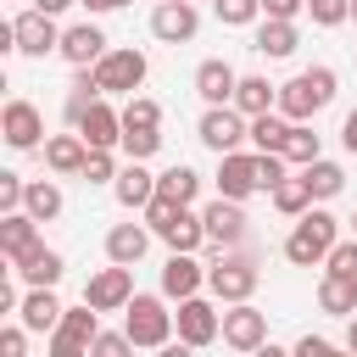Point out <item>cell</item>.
Instances as JSON below:
<instances>
[{"label": "cell", "mask_w": 357, "mask_h": 357, "mask_svg": "<svg viewBox=\"0 0 357 357\" xmlns=\"http://www.w3.org/2000/svg\"><path fill=\"white\" fill-rule=\"evenodd\" d=\"M335 100V73L329 67H307V73H296L284 89H279V112L290 117V123H307L312 112H324Z\"/></svg>", "instance_id": "obj_1"}, {"label": "cell", "mask_w": 357, "mask_h": 357, "mask_svg": "<svg viewBox=\"0 0 357 357\" xmlns=\"http://www.w3.org/2000/svg\"><path fill=\"white\" fill-rule=\"evenodd\" d=\"M335 234H340V223H335L329 212H301L296 234L284 240V257H290L296 268H312V262H324V257H329Z\"/></svg>", "instance_id": "obj_2"}, {"label": "cell", "mask_w": 357, "mask_h": 357, "mask_svg": "<svg viewBox=\"0 0 357 357\" xmlns=\"http://www.w3.org/2000/svg\"><path fill=\"white\" fill-rule=\"evenodd\" d=\"M123 312H128L123 329H128L134 346H167V335H173V312H167L156 296H134Z\"/></svg>", "instance_id": "obj_3"}, {"label": "cell", "mask_w": 357, "mask_h": 357, "mask_svg": "<svg viewBox=\"0 0 357 357\" xmlns=\"http://www.w3.org/2000/svg\"><path fill=\"white\" fill-rule=\"evenodd\" d=\"M84 301H89L95 312H117V307H128V301H134V268H128V262L100 268V273L84 284Z\"/></svg>", "instance_id": "obj_4"}, {"label": "cell", "mask_w": 357, "mask_h": 357, "mask_svg": "<svg viewBox=\"0 0 357 357\" xmlns=\"http://www.w3.org/2000/svg\"><path fill=\"white\" fill-rule=\"evenodd\" d=\"M95 78H100L106 95H134V89L145 84V56H139V50H106V56L95 61Z\"/></svg>", "instance_id": "obj_5"}, {"label": "cell", "mask_w": 357, "mask_h": 357, "mask_svg": "<svg viewBox=\"0 0 357 357\" xmlns=\"http://www.w3.org/2000/svg\"><path fill=\"white\" fill-rule=\"evenodd\" d=\"M206 284H212L218 301H245V296L257 290V262H251V257H218V262L206 268Z\"/></svg>", "instance_id": "obj_6"}, {"label": "cell", "mask_w": 357, "mask_h": 357, "mask_svg": "<svg viewBox=\"0 0 357 357\" xmlns=\"http://www.w3.org/2000/svg\"><path fill=\"white\" fill-rule=\"evenodd\" d=\"M240 139H251V128H245V112L234 106H212L206 117H201V145H212L218 156H229V151H240Z\"/></svg>", "instance_id": "obj_7"}, {"label": "cell", "mask_w": 357, "mask_h": 357, "mask_svg": "<svg viewBox=\"0 0 357 357\" xmlns=\"http://www.w3.org/2000/svg\"><path fill=\"white\" fill-rule=\"evenodd\" d=\"M218 335H223V318L212 312V301L184 296L178 301V346H212Z\"/></svg>", "instance_id": "obj_8"}, {"label": "cell", "mask_w": 357, "mask_h": 357, "mask_svg": "<svg viewBox=\"0 0 357 357\" xmlns=\"http://www.w3.org/2000/svg\"><path fill=\"white\" fill-rule=\"evenodd\" d=\"M223 340L234 351H262L268 346V312H257L251 301H234V312H223Z\"/></svg>", "instance_id": "obj_9"}, {"label": "cell", "mask_w": 357, "mask_h": 357, "mask_svg": "<svg viewBox=\"0 0 357 357\" xmlns=\"http://www.w3.org/2000/svg\"><path fill=\"white\" fill-rule=\"evenodd\" d=\"M95 307L84 301L78 312H61V324H56V335H50V357H78V351H89L95 346Z\"/></svg>", "instance_id": "obj_10"}, {"label": "cell", "mask_w": 357, "mask_h": 357, "mask_svg": "<svg viewBox=\"0 0 357 357\" xmlns=\"http://www.w3.org/2000/svg\"><path fill=\"white\" fill-rule=\"evenodd\" d=\"M201 223H206V240H212V245H240V240H245V212H240L234 195H218V201L201 212Z\"/></svg>", "instance_id": "obj_11"}, {"label": "cell", "mask_w": 357, "mask_h": 357, "mask_svg": "<svg viewBox=\"0 0 357 357\" xmlns=\"http://www.w3.org/2000/svg\"><path fill=\"white\" fill-rule=\"evenodd\" d=\"M195 6L190 0H162L156 11H151V33L156 39H167V45H184V39H195Z\"/></svg>", "instance_id": "obj_12"}, {"label": "cell", "mask_w": 357, "mask_h": 357, "mask_svg": "<svg viewBox=\"0 0 357 357\" xmlns=\"http://www.w3.org/2000/svg\"><path fill=\"white\" fill-rule=\"evenodd\" d=\"M11 28H17V50H22V56H45V50H61V33H56L50 11H39V6H33V11H22Z\"/></svg>", "instance_id": "obj_13"}, {"label": "cell", "mask_w": 357, "mask_h": 357, "mask_svg": "<svg viewBox=\"0 0 357 357\" xmlns=\"http://www.w3.org/2000/svg\"><path fill=\"white\" fill-rule=\"evenodd\" d=\"M0 128H6V145H11V151H33V145H39V134H45V117H39V106L11 100V106H6V117H0Z\"/></svg>", "instance_id": "obj_14"}, {"label": "cell", "mask_w": 357, "mask_h": 357, "mask_svg": "<svg viewBox=\"0 0 357 357\" xmlns=\"http://www.w3.org/2000/svg\"><path fill=\"white\" fill-rule=\"evenodd\" d=\"M73 128H78V134H84L89 145H106V151H112V145H123V112H112L106 100L84 106V117H78Z\"/></svg>", "instance_id": "obj_15"}, {"label": "cell", "mask_w": 357, "mask_h": 357, "mask_svg": "<svg viewBox=\"0 0 357 357\" xmlns=\"http://www.w3.org/2000/svg\"><path fill=\"white\" fill-rule=\"evenodd\" d=\"M61 56H67L73 67H95V61L106 56V33H100L95 22H78V28L61 33Z\"/></svg>", "instance_id": "obj_16"}, {"label": "cell", "mask_w": 357, "mask_h": 357, "mask_svg": "<svg viewBox=\"0 0 357 357\" xmlns=\"http://www.w3.org/2000/svg\"><path fill=\"white\" fill-rule=\"evenodd\" d=\"M234 89H240V78H234V67H229V61H201V67H195V95H201L206 106L234 100Z\"/></svg>", "instance_id": "obj_17"}, {"label": "cell", "mask_w": 357, "mask_h": 357, "mask_svg": "<svg viewBox=\"0 0 357 357\" xmlns=\"http://www.w3.org/2000/svg\"><path fill=\"white\" fill-rule=\"evenodd\" d=\"M218 190H223V195H234V201H245L251 190H262V184H257V156L229 151V156H223V167H218Z\"/></svg>", "instance_id": "obj_18"}, {"label": "cell", "mask_w": 357, "mask_h": 357, "mask_svg": "<svg viewBox=\"0 0 357 357\" xmlns=\"http://www.w3.org/2000/svg\"><path fill=\"white\" fill-rule=\"evenodd\" d=\"M33 212L22 206V212H6V223H0V251H6V262H22L33 245H39V234H33Z\"/></svg>", "instance_id": "obj_19"}, {"label": "cell", "mask_w": 357, "mask_h": 357, "mask_svg": "<svg viewBox=\"0 0 357 357\" xmlns=\"http://www.w3.org/2000/svg\"><path fill=\"white\" fill-rule=\"evenodd\" d=\"M195 290H201V262H195L190 251H173V257L162 262V296L184 301V296H195Z\"/></svg>", "instance_id": "obj_20"}, {"label": "cell", "mask_w": 357, "mask_h": 357, "mask_svg": "<svg viewBox=\"0 0 357 357\" xmlns=\"http://www.w3.org/2000/svg\"><path fill=\"white\" fill-rule=\"evenodd\" d=\"M84 156H89V139H84V134H56V139L45 145L50 173H84Z\"/></svg>", "instance_id": "obj_21"}, {"label": "cell", "mask_w": 357, "mask_h": 357, "mask_svg": "<svg viewBox=\"0 0 357 357\" xmlns=\"http://www.w3.org/2000/svg\"><path fill=\"white\" fill-rule=\"evenodd\" d=\"M156 234H162V240H167L173 251H195V245L206 240V223H201V218H195L190 206H178V212H173V218H167V223H162Z\"/></svg>", "instance_id": "obj_22"}, {"label": "cell", "mask_w": 357, "mask_h": 357, "mask_svg": "<svg viewBox=\"0 0 357 357\" xmlns=\"http://www.w3.org/2000/svg\"><path fill=\"white\" fill-rule=\"evenodd\" d=\"M318 307L335 312V318L357 312V279H351V273H324V284H318Z\"/></svg>", "instance_id": "obj_23"}, {"label": "cell", "mask_w": 357, "mask_h": 357, "mask_svg": "<svg viewBox=\"0 0 357 357\" xmlns=\"http://www.w3.org/2000/svg\"><path fill=\"white\" fill-rule=\"evenodd\" d=\"M145 245H151V234H145L139 223H117V229L106 234V257H112V262H128V268L145 257Z\"/></svg>", "instance_id": "obj_24"}, {"label": "cell", "mask_w": 357, "mask_h": 357, "mask_svg": "<svg viewBox=\"0 0 357 357\" xmlns=\"http://www.w3.org/2000/svg\"><path fill=\"white\" fill-rule=\"evenodd\" d=\"M61 312H67V307L50 296V284H33V290H28V301H22V324H28V329H56V324H61Z\"/></svg>", "instance_id": "obj_25"}, {"label": "cell", "mask_w": 357, "mask_h": 357, "mask_svg": "<svg viewBox=\"0 0 357 357\" xmlns=\"http://www.w3.org/2000/svg\"><path fill=\"white\" fill-rule=\"evenodd\" d=\"M112 184H117V201H123V206H145V201L156 195V173H145L139 162H128Z\"/></svg>", "instance_id": "obj_26"}, {"label": "cell", "mask_w": 357, "mask_h": 357, "mask_svg": "<svg viewBox=\"0 0 357 357\" xmlns=\"http://www.w3.org/2000/svg\"><path fill=\"white\" fill-rule=\"evenodd\" d=\"M251 50H262V56H290L296 50V22L290 17H268L262 28H257V45Z\"/></svg>", "instance_id": "obj_27"}, {"label": "cell", "mask_w": 357, "mask_h": 357, "mask_svg": "<svg viewBox=\"0 0 357 357\" xmlns=\"http://www.w3.org/2000/svg\"><path fill=\"white\" fill-rule=\"evenodd\" d=\"M11 268H17L28 284H56V279H61V257H56L50 245H33V251H28L22 262H11Z\"/></svg>", "instance_id": "obj_28"}, {"label": "cell", "mask_w": 357, "mask_h": 357, "mask_svg": "<svg viewBox=\"0 0 357 357\" xmlns=\"http://www.w3.org/2000/svg\"><path fill=\"white\" fill-rule=\"evenodd\" d=\"M195 190H201V173H195V167H184V162H178V167H167V173H156V195H173V201H184V206H190V201H195Z\"/></svg>", "instance_id": "obj_29"}, {"label": "cell", "mask_w": 357, "mask_h": 357, "mask_svg": "<svg viewBox=\"0 0 357 357\" xmlns=\"http://www.w3.org/2000/svg\"><path fill=\"white\" fill-rule=\"evenodd\" d=\"M273 84L268 78H240V89H234V106L245 112V117H257V112H273Z\"/></svg>", "instance_id": "obj_30"}, {"label": "cell", "mask_w": 357, "mask_h": 357, "mask_svg": "<svg viewBox=\"0 0 357 357\" xmlns=\"http://www.w3.org/2000/svg\"><path fill=\"white\" fill-rule=\"evenodd\" d=\"M284 139H290V123L284 117H273V112H257L251 117V145L257 151H284Z\"/></svg>", "instance_id": "obj_31"}, {"label": "cell", "mask_w": 357, "mask_h": 357, "mask_svg": "<svg viewBox=\"0 0 357 357\" xmlns=\"http://www.w3.org/2000/svg\"><path fill=\"white\" fill-rule=\"evenodd\" d=\"M301 178H307V190H312L318 201L340 195V184H346V173H340L335 162H324V156H318V162H307V167H301Z\"/></svg>", "instance_id": "obj_32"}, {"label": "cell", "mask_w": 357, "mask_h": 357, "mask_svg": "<svg viewBox=\"0 0 357 357\" xmlns=\"http://www.w3.org/2000/svg\"><path fill=\"white\" fill-rule=\"evenodd\" d=\"M22 206L39 218V223H50L56 212H61V190L50 184V178H39V184H28V195H22Z\"/></svg>", "instance_id": "obj_33"}, {"label": "cell", "mask_w": 357, "mask_h": 357, "mask_svg": "<svg viewBox=\"0 0 357 357\" xmlns=\"http://www.w3.org/2000/svg\"><path fill=\"white\" fill-rule=\"evenodd\" d=\"M307 201H312V190H307V178H279V184H273V206H279V212H290V218H301V212H307Z\"/></svg>", "instance_id": "obj_34"}, {"label": "cell", "mask_w": 357, "mask_h": 357, "mask_svg": "<svg viewBox=\"0 0 357 357\" xmlns=\"http://www.w3.org/2000/svg\"><path fill=\"white\" fill-rule=\"evenodd\" d=\"M284 162H318V134L307 123H290V139H284Z\"/></svg>", "instance_id": "obj_35"}, {"label": "cell", "mask_w": 357, "mask_h": 357, "mask_svg": "<svg viewBox=\"0 0 357 357\" xmlns=\"http://www.w3.org/2000/svg\"><path fill=\"white\" fill-rule=\"evenodd\" d=\"M156 123H162V106H156V100L134 95V100L123 106V128H156Z\"/></svg>", "instance_id": "obj_36"}, {"label": "cell", "mask_w": 357, "mask_h": 357, "mask_svg": "<svg viewBox=\"0 0 357 357\" xmlns=\"http://www.w3.org/2000/svg\"><path fill=\"white\" fill-rule=\"evenodd\" d=\"M156 145H162V134H156V128H123V151H128V162L156 156Z\"/></svg>", "instance_id": "obj_37"}, {"label": "cell", "mask_w": 357, "mask_h": 357, "mask_svg": "<svg viewBox=\"0 0 357 357\" xmlns=\"http://www.w3.org/2000/svg\"><path fill=\"white\" fill-rule=\"evenodd\" d=\"M212 11H218V22H229V28H245V22L262 11V0H212Z\"/></svg>", "instance_id": "obj_38"}, {"label": "cell", "mask_w": 357, "mask_h": 357, "mask_svg": "<svg viewBox=\"0 0 357 357\" xmlns=\"http://www.w3.org/2000/svg\"><path fill=\"white\" fill-rule=\"evenodd\" d=\"M84 178H89V184L117 178V167H112V151H106V145H89V156H84Z\"/></svg>", "instance_id": "obj_39"}, {"label": "cell", "mask_w": 357, "mask_h": 357, "mask_svg": "<svg viewBox=\"0 0 357 357\" xmlns=\"http://www.w3.org/2000/svg\"><path fill=\"white\" fill-rule=\"evenodd\" d=\"M324 262H329V273H351V279H357V234H351V240H335Z\"/></svg>", "instance_id": "obj_40"}, {"label": "cell", "mask_w": 357, "mask_h": 357, "mask_svg": "<svg viewBox=\"0 0 357 357\" xmlns=\"http://www.w3.org/2000/svg\"><path fill=\"white\" fill-rule=\"evenodd\" d=\"M307 11H312V22H318V28H335V22H346V17H351V0H307Z\"/></svg>", "instance_id": "obj_41"}, {"label": "cell", "mask_w": 357, "mask_h": 357, "mask_svg": "<svg viewBox=\"0 0 357 357\" xmlns=\"http://www.w3.org/2000/svg\"><path fill=\"white\" fill-rule=\"evenodd\" d=\"M279 178H284V151H257V184L273 190Z\"/></svg>", "instance_id": "obj_42"}, {"label": "cell", "mask_w": 357, "mask_h": 357, "mask_svg": "<svg viewBox=\"0 0 357 357\" xmlns=\"http://www.w3.org/2000/svg\"><path fill=\"white\" fill-rule=\"evenodd\" d=\"M22 195H28V184H22L17 173H0V206H6V212H17V206H22Z\"/></svg>", "instance_id": "obj_43"}, {"label": "cell", "mask_w": 357, "mask_h": 357, "mask_svg": "<svg viewBox=\"0 0 357 357\" xmlns=\"http://www.w3.org/2000/svg\"><path fill=\"white\" fill-rule=\"evenodd\" d=\"M89 351H95V357H123V351H134V340H128V329H123V335H95Z\"/></svg>", "instance_id": "obj_44"}, {"label": "cell", "mask_w": 357, "mask_h": 357, "mask_svg": "<svg viewBox=\"0 0 357 357\" xmlns=\"http://www.w3.org/2000/svg\"><path fill=\"white\" fill-rule=\"evenodd\" d=\"M22 329H28V324H22ZM22 329H0V351H6V357H22V351H28Z\"/></svg>", "instance_id": "obj_45"}, {"label": "cell", "mask_w": 357, "mask_h": 357, "mask_svg": "<svg viewBox=\"0 0 357 357\" xmlns=\"http://www.w3.org/2000/svg\"><path fill=\"white\" fill-rule=\"evenodd\" d=\"M296 351H301V357H324V351H329V340H324V335H301V340H296Z\"/></svg>", "instance_id": "obj_46"}, {"label": "cell", "mask_w": 357, "mask_h": 357, "mask_svg": "<svg viewBox=\"0 0 357 357\" xmlns=\"http://www.w3.org/2000/svg\"><path fill=\"white\" fill-rule=\"evenodd\" d=\"M301 6H307V0H262V11H268V17H296Z\"/></svg>", "instance_id": "obj_47"}, {"label": "cell", "mask_w": 357, "mask_h": 357, "mask_svg": "<svg viewBox=\"0 0 357 357\" xmlns=\"http://www.w3.org/2000/svg\"><path fill=\"white\" fill-rule=\"evenodd\" d=\"M340 145L357 156V112H346V123H340Z\"/></svg>", "instance_id": "obj_48"}, {"label": "cell", "mask_w": 357, "mask_h": 357, "mask_svg": "<svg viewBox=\"0 0 357 357\" xmlns=\"http://www.w3.org/2000/svg\"><path fill=\"white\" fill-rule=\"evenodd\" d=\"M89 11H117V6H128V0H84Z\"/></svg>", "instance_id": "obj_49"}, {"label": "cell", "mask_w": 357, "mask_h": 357, "mask_svg": "<svg viewBox=\"0 0 357 357\" xmlns=\"http://www.w3.org/2000/svg\"><path fill=\"white\" fill-rule=\"evenodd\" d=\"M33 6H39V11H50V17H56V11H61V6H73V0H33Z\"/></svg>", "instance_id": "obj_50"}, {"label": "cell", "mask_w": 357, "mask_h": 357, "mask_svg": "<svg viewBox=\"0 0 357 357\" xmlns=\"http://www.w3.org/2000/svg\"><path fill=\"white\" fill-rule=\"evenodd\" d=\"M346 346H351V351H357V318H351V329H346Z\"/></svg>", "instance_id": "obj_51"}, {"label": "cell", "mask_w": 357, "mask_h": 357, "mask_svg": "<svg viewBox=\"0 0 357 357\" xmlns=\"http://www.w3.org/2000/svg\"><path fill=\"white\" fill-rule=\"evenodd\" d=\"M351 17H357V0H351Z\"/></svg>", "instance_id": "obj_52"}, {"label": "cell", "mask_w": 357, "mask_h": 357, "mask_svg": "<svg viewBox=\"0 0 357 357\" xmlns=\"http://www.w3.org/2000/svg\"><path fill=\"white\" fill-rule=\"evenodd\" d=\"M351 234H357V218H351Z\"/></svg>", "instance_id": "obj_53"}]
</instances>
